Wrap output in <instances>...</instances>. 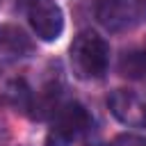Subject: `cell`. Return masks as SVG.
Here are the masks:
<instances>
[{
    "mask_svg": "<svg viewBox=\"0 0 146 146\" xmlns=\"http://www.w3.org/2000/svg\"><path fill=\"white\" fill-rule=\"evenodd\" d=\"M71 66L73 73L82 80H98L105 75L110 64V46L103 36L91 30L80 32L71 43Z\"/></svg>",
    "mask_w": 146,
    "mask_h": 146,
    "instance_id": "6da1fadb",
    "label": "cell"
},
{
    "mask_svg": "<svg viewBox=\"0 0 146 146\" xmlns=\"http://www.w3.org/2000/svg\"><path fill=\"white\" fill-rule=\"evenodd\" d=\"M110 146H146V137H139V135H130V132H125V135L114 137Z\"/></svg>",
    "mask_w": 146,
    "mask_h": 146,
    "instance_id": "9c48e42d",
    "label": "cell"
},
{
    "mask_svg": "<svg viewBox=\"0 0 146 146\" xmlns=\"http://www.w3.org/2000/svg\"><path fill=\"white\" fill-rule=\"evenodd\" d=\"M7 98L11 100L14 107H18V110H23V112L32 110V105H34L32 94H30V89L25 87L23 80H16V82H11V84L7 87Z\"/></svg>",
    "mask_w": 146,
    "mask_h": 146,
    "instance_id": "52a82bcc",
    "label": "cell"
},
{
    "mask_svg": "<svg viewBox=\"0 0 146 146\" xmlns=\"http://www.w3.org/2000/svg\"><path fill=\"white\" fill-rule=\"evenodd\" d=\"M89 125H91V116L84 110V105L75 100L64 103L52 114V123L46 132V146H68Z\"/></svg>",
    "mask_w": 146,
    "mask_h": 146,
    "instance_id": "7a4b0ae2",
    "label": "cell"
},
{
    "mask_svg": "<svg viewBox=\"0 0 146 146\" xmlns=\"http://www.w3.org/2000/svg\"><path fill=\"white\" fill-rule=\"evenodd\" d=\"M27 18L41 41H57L64 32V14L55 0H32Z\"/></svg>",
    "mask_w": 146,
    "mask_h": 146,
    "instance_id": "277c9868",
    "label": "cell"
},
{
    "mask_svg": "<svg viewBox=\"0 0 146 146\" xmlns=\"http://www.w3.org/2000/svg\"><path fill=\"white\" fill-rule=\"evenodd\" d=\"M119 71L125 78H141L146 73V52H125L119 62Z\"/></svg>",
    "mask_w": 146,
    "mask_h": 146,
    "instance_id": "8992f818",
    "label": "cell"
},
{
    "mask_svg": "<svg viewBox=\"0 0 146 146\" xmlns=\"http://www.w3.org/2000/svg\"><path fill=\"white\" fill-rule=\"evenodd\" d=\"M0 46H5L11 52H18V55L23 50H30V43H27L25 34L16 27H2L0 30Z\"/></svg>",
    "mask_w": 146,
    "mask_h": 146,
    "instance_id": "ba28073f",
    "label": "cell"
},
{
    "mask_svg": "<svg viewBox=\"0 0 146 146\" xmlns=\"http://www.w3.org/2000/svg\"><path fill=\"white\" fill-rule=\"evenodd\" d=\"M87 146H98V144H87Z\"/></svg>",
    "mask_w": 146,
    "mask_h": 146,
    "instance_id": "30bf717a",
    "label": "cell"
},
{
    "mask_svg": "<svg viewBox=\"0 0 146 146\" xmlns=\"http://www.w3.org/2000/svg\"><path fill=\"white\" fill-rule=\"evenodd\" d=\"M98 23L110 32H125L146 23V0H98Z\"/></svg>",
    "mask_w": 146,
    "mask_h": 146,
    "instance_id": "3957f363",
    "label": "cell"
},
{
    "mask_svg": "<svg viewBox=\"0 0 146 146\" xmlns=\"http://www.w3.org/2000/svg\"><path fill=\"white\" fill-rule=\"evenodd\" d=\"M110 112L130 128H146V103L130 89H116L107 98Z\"/></svg>",
    "mask_w": 146,
    "mask_h": 146,
    "instance_id": "5b68a950",
    "label": "cell"
}]
</instances>
